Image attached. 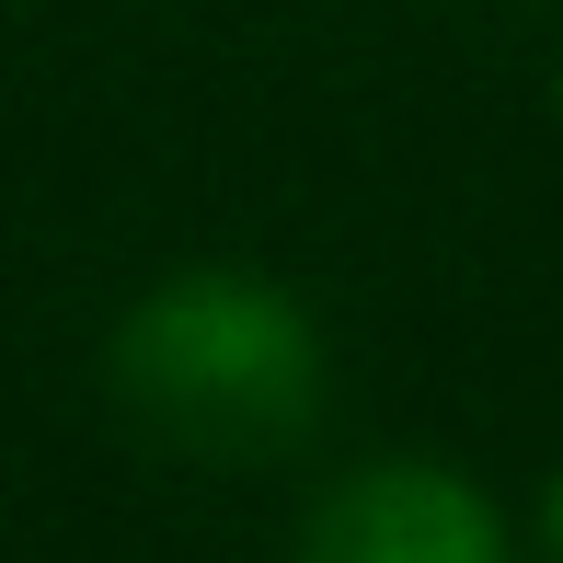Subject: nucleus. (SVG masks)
Listing matches in <instances>:
<instances>
[{"mask_svg": "<svg viewBox=\"0 0 563 563\" xmlns=\"http://www.w3.org/2000/svg\"><path fill=\"white\" fill-rule=\"evenodd\" d=\"M126 415L185 460H276L322 415V334L276 276H173L115 322Z\"/></svg>", "mask_w": 563, "mask_h": 563, "instance_id": "nucleus-1", "label": "nucleus"}, {"mask_svg": "<svg viewBox=\"0 0 563 563\" xmlns=\"http://www.w3.org/2000/svg\"><path fill=\"white\" fill-rule=\"evenodd\" d=\"M299 563H506V529L438 460H368L311 506Z\"/></svg>", "mask_w": 563, "mask_h": 563, "instance_id": "nucleus-2", "label": "nucleus"}, {"mask_svg": "<svg viewBox=\"0 0 563 563\" xmlns=\"http://www.w3.org/2000/svg\"><path fill=\"white\" fill-rule=\"evenodd\" d=\"M552 563H563V483H552Z\"/></svg>", "mask_w": 563, "mask_h": 563, "instance_id": "nucleus-3", "label": "nucleus"}]
</instances>
